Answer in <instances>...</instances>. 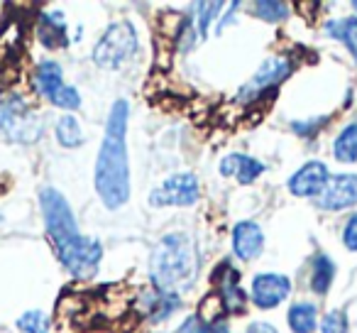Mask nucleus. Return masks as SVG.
Returning a JSON list of instances; mask_svg holds the SVG:
<instances>
[{
    "label": "nucleus",
    "instance_id": "nucleus-1",
    "mask_svg": "<svg viewBox=\"0 0 357 333\" xmlns=\"http://www.w3.org/2000/svg\"><path fill=\"white\" fill-rule=\"evenodd\" d=\"M128 115L130 105L118 98L110 108L100 152L96 157V191L105 209L115 211L130 199V164H128Z\"/></svg>",
    "mask_w": 357,
    "mask_h": 333
},
{
    "label": "nucleus",
    "instance_id": "nucleus-2",
    "mask_svg": "<svg viewBox=\"0 0 357 333\" xmlns=\"http://www.w3.org/2000/svg\"><path fill=\"white\" fill-rule=\"evenodd\" d=\"M199 277V248L189 233H169L149 258V279L154 289L178 297L189 292Z\"/></svg>",
    "mask_w": 357,
    "mask_h": 333
},
{
    "label": "nucleus",
    "instance_id": "nucleus-3",
    "mask_svg": "<svg viewBox=\"0 0 357 333\" xmlns=\"http://www.w3.org/2000/svg\"><path fill=\"white\" fill-rule=\"evenodd\" d=\"M40 206H42V216H45V225L47 233H50L52 243L56 250L71 245L79 238V223H76V216L71 211L69 201L59 194L52 186H45L40 191Z\"/></svg>",
    "mask_w": 357,
    "mask_h": 333
},
{
    "label": "nucleus",
    "instance_id": "nucleus-4",
    "mask_svg": "<svg viewBox=\"0 0 357 333\" xmlns=\"http://www.w3.org/2000/svg\"><path fill=\"white\" fill-rule=\"evenodd\" d=\"M137 52V32L130 22H113L93 47V64L100 69H120Z\"/></svg>",
    "mask_w": 357,
    "mask_h": 333
},
{
    "label": "nucleus",
    "instance_id": "nucleus-5",
    "mask_svg": "<svg viewBox=\"0 0 357 333\" xmlns=\"http://www.w3.org/2000/svg\"><path fill=\"white\" fill-rule=\"evenodd\" d=\"M0 133H6L13 142H35L42 135V120L30 113L25 101L13 96V98L0 101Z\"/></svg>",
    "mask_w": 357,
    "mask_h": 333
},
{
    "label": "nucleus",
    "instance_id": "nucleus-6",
    "mask_svg": "<svg viewBox=\"0 0 357 333\" xmlns=\"http://www.w3.org/2000/svg\"><path fill=\"white\" fill-rule=\"evenodd\" d=\"M56 255H59L61 265H64L74 277L89 279V277H93L96 269H98L100 258H103V245L96 238L79 235L71 245L56 250Z\"/></svg>",
    "mask_w": 357,
    "mask_h": 333
},
{
    "label": "nucleus",
    "instance_id": "nucleus-7",
    "mask_svg": "<svg viewBox=\"0 0 357 333\" xmlns=\"http://www.w3.org/2000/svg\"><path fill=\"white\" fill-rule=\"evenodd\" d=\"M201 186L196 175L191 172H181V175H172L149 194V204L154 209H169V206H191L199 201Z\"/></svg>",
    "mask_w": 357,
    "mask_h": 333
},
{
    "label": "nucleus",
    "instance_id": "nucleus-8",
    "mask_svg": "<svg viewBox=\"0 0 357 333\" xmlns=\"http://www.w3.org/2000/svg\"><path fill=\"white\" fill-rule=\"evenodd\" d=\"M291 74V61L284 59V57H269L262 66L257 69V74L238 91V101H252L259 98L264 89H274V86L282 84L287 76Z\"/></svg>",
    "mask_w": 357,
    "mask_h": 333
},
{
    "label": "nucleus",
    "instance_id": "nucleus-9",
    "mask_svg": "<svg viewBox=\"0 0 357 333\" xmlns=\"http://www.w3.org/2000/svg\"><path fill=\"white\" fill-rule=\"evenodd\" d=\"M357 204V175H337L331 177L316 199V206L323 211H342Z\"/></svg>",
    "mask_w": 357,
    "mask_h": 333
},
{
    "label": "nucleus",
    "instance_id": "nucleus-10",
    "mask_svg": "<svg viewBox=\"0 0 357 333\" xmlns=\"http://www.w3.org/2000/svg\"><path fill=\"white\" fill-rule=\"evenodd\" d=\"M328 179H331V175H328L326 164L323 162H306L301 167V170H296V175H291V179H289V191H291L294 196H301V199H311V196H321L323 189H326Z\"/></svg>",
    "mask_w": 357,
    "mask_h": 333
},
{
    "label": "nucleus",
    "instance_id": "nucleus-11",
    "mask_svg": "<svg viewBox=\"0 0 357 333\" xmlns=\"http://www.w3.org/2000/svg\"><path fill=\"white\" fill-rule=\"evenodd\" d=\"M291 292V282L284 274L264 272L252 279V299L259 309H274Z\"/></svg>",
    "mask_w": 357,
    "mask_h": 333
},
{
    "label": "nucleus",
    "instance_id": "nucleus-12",
    "mask_svg": "<svg viewBox=\"0 0 357 333\" xmlns=\"http://www.w3.org/2000/svg\"><path fill=\"white\" fill-rule=\"evenodd\" d=\"M264 248V233L257 223L252 221H243L233 228V250L240 260L250 262L255 260Z\"/></svg>",
    "mask_w": 357,
    "mask_h": 333
},
{
    "label": "nucleus",
    "instance_id": "nucleus-13",
    "mask_svg": "<svg viewBox=\"0 0 357 333\" xmlns=\"http://www.w3.org/2000/svg\"><path fill=\"white\" fill-rule=\"evenodd\" d=\"M262 172L264 164L257 162L255 157H248V154H228V157L220 159V175L233 177L240 184H252Z\"/></svg>",
    "mask_w": 357,
    "mask_h": 333
},
{
    "label": "nucleus",
    "instance_id": "nucleus-14",
    "mask_svg": "<svg viewBox=\"0 0 357 333\" xmlns=\"http://www.w3.org/2000/svg\"><path fill=\"white\" fill-rule=\"evenodd\" d=\"M218 297L228 311H243L245 309V294L240 289V274L230 265H223L218 277Z\"/></svg>",
    "mask_w": 357,
    "mask_h": 333
},
{
    "label": "nucleus",
    "instance_id": "nucleus-15",
    "mask_svg": "<svg viewBox=\"0 0 357 333\" xmlns=\"http://www.w3.org/2000/svg\"><path fill=\"white\" fill-rule=\"evenodd\" d=\"M35 86L37 91H40L42 96H47V98H52V96L56 94V91L64 86V71H61V66L56 64V61H42L40 66H37L35 71Z\"/></svg>",
    "mask_w": 357,
    "mask_h": 333
},
{
    "label": "nucleus",
    "instance_id": "nucleus-16",
    "mask_svg": "<svg viewBox=\"0 0 357 333\" xmlns=\"http://www.w3.org/2000/svg\"><path fill=\"white\" fill-rule=\"evenodd\" d=\"M326 35L340 40L342 45L350 50L352 59L357 61V17H342V20H331L326 22Z\"/></svg>",
    "mask_w": 357,
    "mask_h": 333
},
{
    "label": "nucleus",
    "instance_id": "nucleus-17",
    "mask_svg": "<svg viewBox=\"0 0 357 333\" xmlns=\"http://www.w3.org/2000/svg\"><path fill=\"white\" fill-rule=\"evenodd\" d=\"M333 157L342 164L357 162V123H350L340 130V135L333 142Z\"/></svg>",
    "mask_w": 357,
    "mask_h": 333
},
{
    "label": "nucleus",
    "instance_id": "nucleus-18",
    "mask_svg": "<svg viewBox=\"0 0 357 333\" xmlns=\"http://www.w3.org/2000/svg\"><path fill=\"white\" fill-rule=\"evenodd\" d=\"M289 326L294 333H313L316 331V318H318V309L313 304H294L289 309Z\"/></svg>",
    "mask_w": 357,
    "mask_h": 333
},
{
    "label": "nucleus",
    "instance_id": "nucleus-19",
    "mask_svg": "<svg viewBox=\"0 0 357 333\" xmlns=\"http://www.w3.org/2000/svg\"><path fill=\"white\" fill-rule=\"evenodd\" d=\"M333 277H335V265L328 255H318L313 260V274H311V289L316 294H326L333 284Z\"/></svg>",
    "mask_w": 357,
    "mask_h": 333
},
{
    "label": "nucleus",
    "instance_id": "nucleus-20",
    "mask_svg": "<svg viewBox=\"0 0 357 333\" xmlns=\"http://www.w3.org/2000/svg\"><path fill=\"white\" fill-rule=\"evenodd\" d=\"M56 140L69 149L79 147V145L86 140L84 130H81V123L74 118V115H61L59 118V123H56Z\"/></svg>",
    "mask_w": 357,
    "mask_h": 333
},
{
    "label": "nucleus",
    "instance_id": "nucleus-21",
    "mask_svg": "<svg viewBox=\"0 0 357 333\" xmlns=\"http://www.w3.org/2000/svg\"><path fill=\"white\" fill-rule=\"evenodd\" d=\"M220 8H223V3H199L196 6V27H194L196 40H206L211 22L218 20Z\"/></svg>",
    "mask_w": 357,
    "mask_h": 333
},
{
    "label": "nucleus",
    "instance_id": "nucleus-22",
    "mask_svg": "<svg viewBox=\"0 0 357 333\" xmlns=\"http://www.w3.org/2000/svg\"><path fill=\"white\" fill-rule=\"evenodd\" d=\"M255 15L267 22H282L289 17V6L277 3V0H259V3H255Z\"/></svg>",
    "mask_w": 357,
    "mask_h": 333
},
{
    "label": "nucleus",
    "instance_id": "nucleus-23",
    "mask_svg": "<svg viewBox=\"0 0 357 333\" xmlns=\"http://www.w3.org/2000/svg\"><path fill=\"white\" fill-rule=\"evenodd\" d=\"M17 328L25 333H50V318H47V313L32 309L17 318Z\"/></svg>",
    "mask_w": 357,
    "mask_h": 333
},
{
    "label": "nucleus",
    "instance_id": "nucleus-24",
    "mask_svg": "<svg viewBox=\"0 0 357 333\" xmlns=\"http://www.w3.org/2000/svg\"><path fill=\"white\" fill-rule=\"evenodd\" d=\"M50 101L56 105V108H64V110H76L81 105V96L74 86H61Z\"/></svg>",
    "mask_w": 357,
    "mask_h": 333
},
{
    "label": "nucleus",
    "instance_id": "nucleus-25",
    "mask_svg": "<svg viewBox=\"0 0 357 333\" xmlns=\"http://www.w3.org/2000/svg\"><path fill=\"white\" fill-rule=\"evenodd\" d=\"M321 333H347V316L342 309H333L323 316Z\"/></svg>",
    "mask_w": 357,
    "mask_h": 333
},
{
    "label": "nucleus",
    "instance_id": "nucleus-26",
    "mask_svg": "<svg viewBox=\"0 0 357 333\" xmlns=\"http://www.w3.org/2000/svg\"><path fill=\"white\" fill-rule=\"evenodd\" d=\"M342 243H345L347 250L357 253V214L345 223V230H342Z\"/></svg>",
    "mask_w": 357,
    "mask_h": 333
},
{
    "label": "nucleus",
    "instance_id": "nucleus-27",
    "mask_svg": "<svg viewBox=\"0 0 357 333\" xmlns=\"http://www.w3.org/2000/svg\"><path fill=\"white\" fill-rule=\"evenodd\" d=\"M196 333H230V328L225 321H213V323H204V326H199L196 328Z\"/></svg>",
    "mask_w": 357,
    "mask_h": 333
},
{
    "label": "nucleus",
    "instance_id": "nucleus-28",
    "mask_svg": "<svg viewBox=\"0 0 357 333\" xmlns=\"http://www.w3.org/2000/svg\"><path fill=\"white\" fill-rule=\"evenodd\" d=\"M248 333H279V331H277V328L272 326V323L257 321V323H252V326L248 328Z\"/></svg>",
    "mask_w": 357,
    "mask_h": 333
},
{
    "label": "nucleus",
    "instance_id": "nucleus-29",
    "mask_svg": "<svg viewBox=\"0 0 357 333\" xmlns=\"http://www.w3.org/2000/svg\"><path fill=\"white\" fill-rule=\"evenodd\" d=\"M352 8H355V10H357V0H355V3H352Z\"/></svg>",
    "mask_w": 357,
    "mask_h": 333
}]
</instances>
